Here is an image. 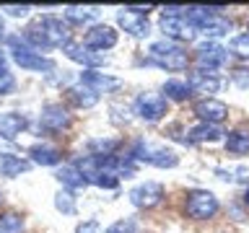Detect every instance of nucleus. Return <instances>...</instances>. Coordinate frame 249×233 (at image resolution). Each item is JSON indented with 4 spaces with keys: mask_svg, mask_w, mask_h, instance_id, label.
Instances as JSON below:
<instances>
[{
    "mask_svg": "<svg viewBox=\"0 0 249 233\" xmlns=\"http://www.w3.org/2000/svg\"><path fill=\"white\" fill-rule=\"evenodd\" d=\"M5 44L11 47V57L21 70H29V73H50V70H54V60L31 50L23 36L11 34V36H5Z\"/></svg>",
    "mask_w": 249,
    "mask_h": 233,
    "instance_id": "nucleus-1",
    "label": "nucleus"
},
{
    "mask_svg": "<svg viewBox=\"0 0 249 233\" xmlns=\"http://www.w3.org/2000/svg\"><path fill=\"white\" fill-rule=\"evenodd\" d=\"M151 60L156 62L159 67H166V70H184L190 65V57H187V52L182 50L179 44L169 42V39H163V42H153L151 50Z\"/></svg>",
    "mask_w": 249,
    "mask_h": 233,
    "instance_id": "nucleus-2",
    "label": "nucleus"
},
{
    "mask_svg": "<svg viewBox=\"0 0 249 233\" xmlns=\"http://www.w3.org/2000/svg\"><path fill=\"white\" fill-rule=\"evenodd\" d=\"M132 161H143V163H151V166H159V168H174L179 158L174 150L163 145H153V143H145V140H138L135 148L130 153Z\"/></svg>",
    "mask_w": 249,
    "mask_h": 233,
    "instance_id": "nucleus-3",
    "label": "nucleus"
},
{
    "mask_svg": "<svg viewBox=\"0 0 249 233\" xmlns=\"http://www.w3.org/2000/svg\"><path fill=\"white\" fill-rule=\"evenodd\" d=\"M62 50H65L68 60L83 65V70H96V67H104L107 65V54L104 52H96V50H89L83 42H73V39H70Z\"/></svg>",
    "mask_w": 249,
    "mask_h": 233,
    "instance_id": "nucleus-4",
    "label": "nucleus"
},
{
    "mask_svg": "<svg viewBox=\"0 0 249 233\" xmlns=\"http://www.w3.org/2000/svg\"><path fill=\"white\" fill-rule=\"evenodd\" d=\"M218 213V200L213 192L197 189L187 197V215L195 217V220H208Z\"/></svg>",
    "mask_w": 249,
    "mask_h": 233,
    "instance_id": "nucleus-5",
    "label": "nucleus"
},
{
    "mask_svg": "<svg viewBox=\"0 0 249 233\" xmlns=\"http://www.w3.org/2000/svg\"><path fill=\"white\" fill-rule=\"evenodd\" d=\"M117 39H120V34H117L114 26H109V23H93V26L86 31L83 44L89 47V50L104 52V50H112L117 44Z\"/></svg>",
    "mask_w": 249,
    "mask_h": 233,
    "instance_id": "nucleus-6",
    "label": "nucleus"
},
{
    "mask_svg": "<svg viewBox=\"0 0 249 233\" xmlns=\"http://www.w3.org/2000/svg\"><path fill=\"white\" fill-rule=\"evenodd\" d=\"M161 31L166 34L169 42H192L195 34H197V29L187 21V16H163Z\"/></svg>",
    "mask_w": 249,
    "mask_h": 233,
    "instance_id": "nucleus-7",
    "label": "nucleus"
},
{
    "mask_svg": "<svg viewBox=\"0 0 249 233\" xmlns=\"http://www.w3.org/2000/svg\"><path fill=\"white\" fill-rule=\"evenodd\" d=\"M166 109H169L166 96H161V93H140L135 99V114L148 119V122L161 119V116L166 114Z\"/></svg>",
    "mask_w": 249,
    "mask_h": 233,
    "instance_id": "nucleus-8",
    "label": "nucleus"
},
{
    "mask_svg": "<svg viewBox=\"0 0 249 233\" xmlns=\"http://www.w3.org/2000/svg\"><path fill=\"white\" fill-rule=\"evenodd\" d=\"M39 124L47 132H60L73 124V116H70V112L62 104H47L42 109V114H39Z\"/></svg>",
    "mask_w": 249,
    "mask_h": 233,
    "instance_id": "nucleus-9",
    "label": "nucleus"
},
{
    "mask_svg": "<svg viewBox=\"0 0 249 233\" xmlns=\"http://www.w3.org/2000/svg\"><path fill=\"white\" fill-rule=\"evenodd\" d=\"M39 26H42L50 47H65L70 42V26H68V21L57 18V16H42V18H39Z\"/></svg>",
    "mask_w": 249,
    "mask_h": 233,
    "instance_id": "nucleus-10",
    "label": "nucleus"
},
{
    "mask_svg": "<svg viewBox=\"0 0 249 233\" xmlns=\"http://www.w3.org/2000/svg\"><path fill=\"white\" fill-rule=\"evenodd\" d=\"M195 60H197V65L202 73H210V70L226 65V60H229V50H223L221 44H202L197 54H195Z\"/></svg>",
    "mask_w": 249,
    "mask_h": 233,
    "instance_id": "nucleus-11",
    "label": "nucleus"
},
{
    "mask_svg": "<svg viewBox=\"0 0 249 233\" xmlns=\"http://www.w3.org/2000/svg\"><path fill=\"white\" fill-rule=\"evenodd\" d=\"M163 200V186L161 184H156V182H145V184H140L135 186V189L130 192V202L135 207H156L159 202Z\"/></svg>",
    "mask_w": 249,
    "mask_h": 233,
    "instance_id": "nucleus-12",
    "label": "nucleus"
},
{
    "mask_svg": "<svg viewBox=\"0 0 249 233\" xmlns=\"http://www.w3.org/2000/svg\"><path fill=\"white\" fill-rule=\"evenodd\" d=\"M195 114H197L205 124H221L226 116H229V106L218 99H202L195 104Z\"/></svg>",
    "mask_w": 249,
    "mask_h": 233,
    "instance_id": "nucleus-13",
    "label": "nucleus"
},
{
    "mask_svg": "<svg viewBox=\"0 0 249 233\" xmlns=\"http://www.w3.org/2000/svg\"><path fill=\"white\" fill-rule=\"evenodd\" d=\"M117 23L127 31L130 36H148L151 34V26H148V18L145 16H140V13H132L130 8H122L120 13H117Z\"/></svg>",
    "mask_w": 249,
    "mask_h": 233,
    "instance_id": "nucleus-14",
    "label": "nucleus"
},
{
    "mask_svg": "<svg viewBox=\"0 0 249 233\" xmlns=\"http://www.w3.org/2000/svg\"><path fill=\"white\" fill-rule=\"evenodd\" d=\"M81 83L89 85V88L96 91V93H109V91H117V88L122 85L120 78H112V75H107V73H99V70H83V73H81Z\"/></svg>",
    "mask_w": 249,
    "mask_h": 233,
    "instance_id": "nucleus-15",
    "label": "nucleus"
},
{
    "mask_svg": "<svg viewBox=\"0 0 249 233\" xmlns=\"http://www.w3.org/2000/svg\"><path fill=\"white\" fill-rule=\"evenodd\" d=\"M187 85H190V93H202L205 99H210V93H218L221 88V81L213 73H202V70H195L187 78Z\"/></svg>",
    "mask_w": 249,
    "mask_h": 233,
    "instance_id": "nucleus-16",
    "label": "nucleus"
},
{
    "mask_svg": "<svg viewBox=\"0 0 249 233\" xmlns=\"http://www.w3.org/2000/svg\"><path fill=\"white\" fill-rule=\"evenodd\" d=\"M29 155H31V163H39V166H57V163L62 161L60 148L47 145V143L31 145V148H29Z\"/></svg>",
    "mask_w": 249,
    "mask_h": 233,
    "instance_id": "nucleus-17",
    "label": "nucleus"
},
{
    "mask_svg": "<svg viewBox=\"0 0 249 233\" xmlns=\"http://www.w3.org/2000/svg\"><path fill=\"white\" fill-rule=\"evenodd\" d=\"M26 130V116L16 112H0V137L13 140L16 135Z\"/></svg>",
    "mask_w": 249,
    "mask_h": 233,
    "instance_id": "nucleus-18",
    "label": "nucleus"
},
{
    "mask_svg": "<svg viewBox=\"0 0 249 233\" xmlns=\"http://www.w3.org/2000/svg\"><path fill=\"white\" fill-rule=\"evenodd\" d=\"M68 99L73 101L78 109H91V106L99 104V93L91 91L89 85H83V83L70 85V88H68Z\"/></svg>",
    "mask_w": 249,
    "mask_h": 233,
    "instance_id": "nucleus-19",
    "label": "nucleus"
},
{
    "mask_svg": "<svg viewBox=\"0 0 249 233\" xmlns=\"http://www.w3.org/2000/svg\"><path fill=\"white\" fill-rule=\"evenodd\" d=\"M31 168V161L21 158V155H11V153H0V174L3 176H21Z\"/></svg>",
    "mask_w": 249,
    "mask_h": 233,
    "instance_id": "nucleus-20",
    "label": "nucleus"
},
{
    "mask_svg": "<svg viewBox=\"0 0 249 233\" xmlns=\"http://www.w3.org/2000/svg\"><path fill=\"white\" fill-rule=\"evenodd\" d=\"M197 31H200V34H205V36H223V34H229V31H231V21L223 18L221 13H213V16H208L205 21L197 23Z\"/></svg>",
    "mask_w": 249,
    "mask_h": 233,
    "instance_id": "nucleus-21",
    "label": "nucleus"
},
{
    "mask_svg": "<svg viewBox=\"0 0 249 233\" xmlns=\"http://www.w3.org/2000/svg\"><path fill=\"white\" fill-rule=\"evenodd\" d=\"M54 176H57V182L65 186V189H81V186L89 184V182L83 179V174L73 166V163H68V166H60Z\"/></svg>",
    "mask_w": 249,
    "mask_h": 233,
    "instance_id": "nucleus-22",
    "label": "nucleus"
},
{
    "mask_svg": "<svg viewBox=\"0 0 249 233\" xmlns=\"http://www.w3.org/2000/svg\"><path fill=\"white\" fill-rule=\"evenodd\" d=\"M221 135H223V130L218 124H205V122L190 130L192 143H215V140H221Z\"/></svg>",
    "mask_w": 249,
    "mask_h": 233,
    "instance_id": "nucleus-23",
    "label": "nucleus"
},
{
    "mask_svg": "<svg viewBox=\"0 0 249 233\" xmlns=\"http://www.w3.org/2000/svg\"><path fill=\"white\" fill-rule=\"evenodd\" d=\"M99 16V8H81V5H68L65 8V21L68 23H89Z\"/></svg>",
    "mask_w": 249,
    "mask_h": 233,
    "instance_id": "nucleus-24",
    "label": "nucleus"
},
{
    "mask_svg": "<svg viewBox=\"0 0 249 233\" xmlns=\"http://www.w3.org/2000/svg\"><path fill=\"white\" fill-rule=\"evenodd\" d=\"M163 93H166V99H171V101H184L187 96H190V85H187L184 81L171 78V81L163 83Z\"/></svg>",
    "mask_w": 249,
    "mask_h": 233,
    "instance_id": "nucleus-25",
    "label": "nucleus"
},
{
    "mask_svg": "<svg viewBox=\"0 0 249 233\" xmlns=\"http://www.w3.org/2000/svg\"><path fill=\"white\" fill-rule=\"evenodd\" d=\"M226 150L229 153H249V132H231L229 140H226Z\"/></svg>",
    "mask_w": 249,
    "mask_h": 233,
    "instance_id": "nucleus-26",
    "label": "nucleus"
},
{
    "mask_svg": "<svg viewBox=\"0 0 249 233\" xmlns=\"http://www.w3.org/2000/svg\"><path fill=\"white\" fill-rule=\"evenodd\" d=\"M23 217L18 213H3L0 215V233H21L23 231Z\"/></svg>",
    "mask_w": 249,
    "mask_h": 233,
    "instance_id": "nucleus-27",
    "label": "nucleus"
},
{
    "mask_svg": "<svg viewBox=\"0 0 249 233\" xmlns=\"http://www.w3.org/2000/svg\"><path fill=\"white\" fill-rule=\"evenodd\" d=\"M117 148H120L117 140H89L91 155H114Z\"/></svg>",
    "mask_w": 249,
    "mask_h": 233,
    "instance_id": "nucleus-28",
    "label": "nucleus"
},
{
    "mask_svg": "<svg viewBox=\"0 0 249 233\" xmlns=\"http://www.w3.org/2000/svg\"><path fill=\"white\" fill-rule=\"evenodd\" d=\"M54 207H57L62 215H73V213H75V200H73V194H70L68 189H65V192H57V194H54Z\"/></svg>",
    "mask_w": 249,
    "mask_h": 233,
    "instance_id": "nucleus-29",
    "label": "nucleus"
},
{
    "mask_svg": "<svg viewBox=\"0 0 249 233\" xmlns=\"http://www.w3.org/2000/svg\"><path fill=\"white\" fill-rule=\"evenodd\" d=\"M231 52L239 54V57H244V60H249V31L231 39Z\"/></svg>",
    "mask_w": 249,
    "mask_h": 233,
    "instance_id": "nucleus-30",
    "label": "nucleus"
},
{
    "mask_svg": "<svg viewBox=\"0 0 249 233\" xmlns=\"http://www.w3.org/2000/svg\"><path fill=\"white\" fill-rule=\"evenodd\" d=\"M89 184H96V186H101V189H117V184H120V179H117V176H112V174H107V171H99V174L93 176Z\"/></svg>",
    "mask_w": 249,
    "mask_h": 233,
    "instance_id": "nucleus-31",
    "label": "nucleus"
},
{
    "mask_svg": "<svg viewBox=\"0 0 249 233\" xmlns=\"http://www.w3.org/2000/svg\"><path fill=\"white\" fill-rule=\"evenodd\" d=\"M13 88H16V78H13V73L11 70H0V96H5V93H13Z\"/></svg>",
    "mask_w": 249,
    "mask_h": 233,
    "instance_id": "nucleus-32",
    "label": "nucleus"
},
{
    "mask_svg": "<svg viewBox=\"0 0 249 233\" xmlns=\"http://www.w3.org/2000/svg\"><path fill=\"white\" fill-rule=\"evenodd\" d=\"M0 11H5L8 16H13V18H26L29 11H31V5H3Z\"/></svg>",
    "mask_w": 249,
    "mask_h": 233,
    "instance_id": "nucleus-33",
    "label": "nucleus"
},
{
    "mask_svg": "<svg viewBox=\"0 0 249 233\" xmlns=\"http://www.w3.org/2000/svg\"><path fill=\"white\" fill-rule=\"evenodd\" d=\"M75 233H99V223L96 220H86L75 228Z\"/></svg>",
    "mask_w": 249,
    "mask_h": 233,
    "instance_id": "nucleus-34",
    "label": "nucleus"
},
{
    "mask_svg": "<svg viewBox=\"0 0 249 233\" xmlns=\"http://www.w3.org/2000/svg\"><path fill=\"white\" fill-rule=\"evenodd\" d=\"M233 81H236L239 85H249V73L247 70H239V73L233 75Z\"/></svg>",
    "mask_w": 249,
    "mask_h": 233,
    "instance_id": "nucleus-35",
    "label": "nucleus"
},
{
    "mask_svg": "<svg viewBox=\"0 0 249 233\" xmlns=\"http://www.w3.org/2000/svg\"><path fill=\"white\" fill-rule=\"evenodd\" d=\"M104 233H122V225H120V223H117V225H112V228H107Z\"/></svg>",
    "mask_w": 249,
    "mask_h": 233,
    "instance_id": "nucleus-36",
    "label": "nucleus"
},
{
    "mask_svg": "<svg viewBox=\"0 0 249 233\" xmlns=\"http://www.w3.org/2000/svg\"><path fill=\"white\" fill-rule=\"evenodd\" d=\"M5 36V21H3V16H0V39Z\"/></svg>",
    "mask_w": 249,
    "mask_h": 233,
    "instance_id": "nucleus-37",
    "label": "nucleus"
},
{
    "mask_svg": "<svg viewBox=\"0 0 249 233\" xmlns=\"http://www.w3.org/2000/svg\"><path fill=\"white\" fill-rule=\"evenodd\" d=\"M5 62H8L5 60V52H0V70H5Z\"/></svg>",
    "mask_w": 249,
    "mask_h": 233,
    "instance_id": "nucleus-38",
    "label": "nucleus"
},
{
    "mask_svg": "<svg viewBox=\"0 0 249 233\" xmlns=\"http://www.w3.org/2000/svg\"><path fill=\"white\" fill-rule=\"evenodd\" d=\"M244 202H247V205H249V189H247V194H244Z\"/></svg>",
    "mask_w": 249,
    "mask_h": 233,
    "instance_id": "nucleus-39",
    "label": "nucleus"
},
{
    "mask_svg": "<svg viewBox=\"0 0 249 233\" xmlns=\"http://www.w3.org/2000/svg\"><path fill=\"white\" fill-rule=\"evenodd\" d=\"M0 202H3V192H0Z\"/></svg>",
    "mask_w": 249,
    "mask_h": 233,
    "instance_id": "nucleus-40",
    "label": "nucleus"
}]
</instances>
